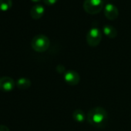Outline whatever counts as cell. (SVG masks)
I'll return each mask as SVG.
<instances>
[{"label":"cell","instance_id":"9a60e30c","mask_svg":"<svg viewBox=\"0 0 131 131\" xmlns=\"http://www.w3.org/2000/svg\"><path fill=\"white\" fill-rule=\"evenodd\" d=\"M32 2H33V3H39V2H40L41 0H31Z\"/></svg>","mask_w":131,"mask_h":131},{"label":"cell","instance_id":"6da1fadb","mask_svg":"<svg viewBox=\"0 0 131 131\" xmlns=\"http://www.w3.org/2000/svg\"><path fill=\"white\" fill-rule=\"evenodd\" d=\"M88 123L96 128H103L106 126L108 119V114L105 109L101 106L92 108L86 115Z\"/></svg>","mask_w":131,"mask_h":131},{"label":"cell","instance_id":"9c48e42d","mask_svg":"<svg viewBox=\"0 0 131 131\" xmlns=\"http://www.w3.org/2000/svg\"><path fill=\"white\" fill-rule=\"evenodd\" d=\"M103 33L109 37L110 39H114L117 36V30L116 29L111 26V25H105L103 27Z\"/></svg>","mask_w":131,"mask_h":131},{"label":"cell","instance_id":"4fadbf2b","mask_svg":"<svg viewBox=\"0 0 131 131\" xmlns=\"http://www.w3.org/2000/svg\"><path fill=\"white\" fill-rule=\"evenodd\" d=\"M58 2V0H43V3L47 6H52Z\"/></svg>","mask_w":131,"mask_h":131},{"label":"cell","instance_id":"7a4b0ae2","mask_svg":"<svg viewBox=\"0 0 131 131\" xmlns=\"http://www.w3.org/2000/svg\"><path fill=\"white\" fill-rule=\"evenodd\" d=\"M31 46L36 52H43L49 49L50 46V41L46 36L39 34L33 37L31 42Z\"/></svg>","mask_w":131,"mask_h":131},{"label":"cell","instance_id":"52a82bcc","mask_svg":"<svg viewBox=\"0 0 131 131\" xmlns=\"http://www.w3.org/2000/svg\"><path fill=\"white\" fill-rule=\"evenodd\" d=\"M104 15L110 20L116 19L119 16V10L116 6L111 3H107L104 7Z\"/></svg>","mask_w":131,"mask_h":131},{"label":"cell","instance_id":"8992f818","mask_svg":"<svg viewBox=\"0 0 131 131\" xmlns=\"http://www.w3.org/2000/svg\"><path fill=\"white\" fill-rule=\"evenodd\" d=\"M16 86L14 80L9 77H3L0 78V90L3 92L12 91Z\"/></svg>","mask_w":131,"mask_h":131},{"label":"cell","instance_id":"7c38bea8","mask_svg":"<svg viewBox=\"0 0 131 131\" xmlns=\"http://www.w3.org/2000/svg\"><path fill=\"white\" fill-rule=\"evenodd\" d=\"M13 6L12 0H0V11L6 12L11 9Z\"/></svg>","mask_w":131,"mask_h":131},{"label":"cell","instance_id":"ba28073f","mask_svg":"<svg viewBox=\"0 0 131 131\" xmlns=\"http://www.w3.org/2000/svg\"><path fill=\"white\" fill-rule=\"evenodd\" d=\"M45 13V8L40 4H36L33 6L30 10V16L33 19H40Z\"/></svg>","mask_w":131,"mask_h":131},{"label":"cell","instance_id":"8fae6325","mask_svg":"<svg viewBox=\"0 0 131 131\" xmlns=\"http://www.w3.org/2000/svg\"><path fill=\"white\" fill-rule=\"evenodd\" d=\"M16 86L20 90H26L31 86V81H30V80H29L27 78L22 77L17 80Z\"/></svg>","mask_w":131,"mask_h":131},{"label":"cell","instance_id":"3957f363","mask_svg":"<svg viewBox=\"0 0 131 131\" xmlns=\"http://www.w3.org/2000/svg\"><path fill=\"white\" fill-rule=\"evenodd\" d=\"M103 8V0H85L83 3L84 10L90 14H97Z\"/></svg>","mask_w":131,"mask_h":131},{"label":"cell","instance_id":"30bf717a","mask_svg":"<svg viewBox=\"0 0 131 131\" xmlns=\"http://www.w3.org/2000/svg\"><path fill=\"white\" fill-rule=\"evenodd\" d=\"M73 118L77 123H83L86 119V114L83 110L77 109L73 111Z\"/></svg>","mask_w":131,"mask_h":131},{"label":"cell","instance_id":"5b68a950","mask_svg":"<svg viewBox=\"0 0 131 131\" xmlns=\"http://www.w3.org/2000/svg\"><path fill=\"white\" fill-rule=\"evenodd\" d=\"M64 80L70 86H76L80 81V76L77 71L70 70L64 74Z\"/></svg>","mask_w":131,"mask_h":131},{"label":"cell","instance_id":"277c9868","mask_svg":"<svg viewBox=\"0 0 131 131\" xmlns=\"http://www.w3.org/2000/svg\"><path fill=\"white\" fill-rule=\"evenodd\" d=\"M86 42L91 47L97 46L102 39V33L96 27L91 28L86 33Z\"/></svg>","mask_w":131,"mask_h":131},{"label":"cell","instance_id":"5bb4252c","mask_svg":"<svg viewBox=\"0 0 131 131\" xmlns=\"http://www.w3.org/2000/svg\"><path fill=\"white\" fill-rule=\"evenodd\" d=\"M0 131H10L9 127L5 125H0Z\"/></svg>","mask_w":131,"mask_h":131}]
</instances>
